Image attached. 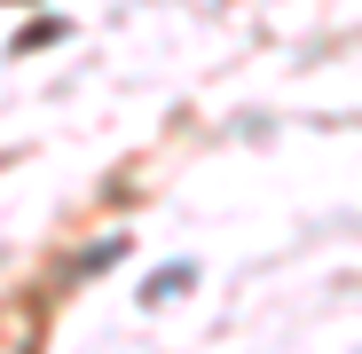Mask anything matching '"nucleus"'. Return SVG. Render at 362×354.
<instances>
[{"mask_svg":"<svg viewBox=\"0 0 362 354\" xmlns=\"http://www.w3.org/2000/svg\"><path fill=\"white\" fill-rule=\"evenodd\" d=\"M189 276H197V268H173V276H158V283L142 291V300H173V291H181V283H189Z\"/></svg>","mask_w":362,"mask_h":354,"instance_id":"nucleus-1","label":"nucleus"}]
</instances>
